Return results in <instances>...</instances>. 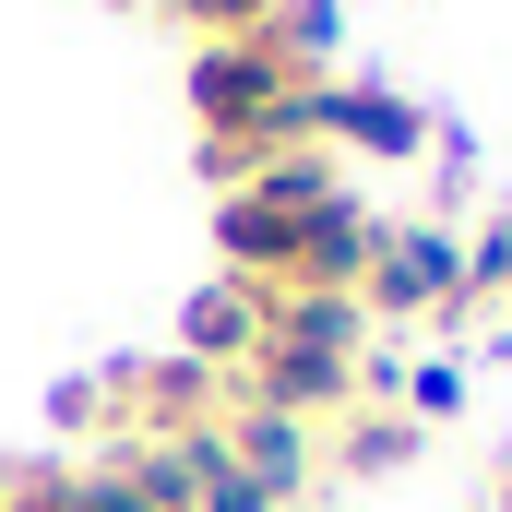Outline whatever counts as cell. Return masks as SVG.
I'll return each instance as SVG.
<instances>
[{
  "label": "cell",
  "instance_id": "6da1fadb",
  "mask_svg": "<svg viewBox=\"0 0 512 512\" xmlns=\"http://www.w3.org/2000/svg\"><path fill=\"white\" fill-rule=\"evenodd\" d=\"M358 370H370V310L358 298H322V286H274L262 346H251V370L227 393H251L274 417H334L358 393Z\"/></svg>",
  "mask_w": 512,
  "mask_h": 512
},
{
  "label": "cell",
  "instance_id": "7a4b0ae2",
  "mask_svg": "<svg viewBox=\"0 0 512 512\" xmlns=\"http://www.w3.org/2000/svg\"><path fill=\"white\" fill-rule=\"evenodd\" d=\"M310 84L322 72H298L274 36H227V48H203L191 60V108H203V143L251 179L274 155H298L310 143Z\"/></svg>",
  "mask_w": 512,
  "mask_h": 512
},
{
  "label": "cell",
  "instance_id": "3957f363",
  "mask_svg": "<svg viewBox=\"0 0 512 512\" xmlns=\"http://www.w3.org/2000/svg\"><path fill=\"white\" fill-rule=\"evenodd\" d=\"M358 310H382V322H441V310H465V239H453V227H429V215L370 227Z\"/></svg>",
  "mask_w": 512,
  "mask_h": 512
},
{
  "label": "cell",
  "instance_id": "277c9868",
  "mask_svg": "<svg viewBox=\"0 0 512 512\" xmlns=\"http://www.w3.org/2000/svg\"><path fill=\"white\" fill-rule=\"evenodd\" d=\"M310 143H334V155H382V167H405V155H429V108L417 96H393V84H310Z\"/></svg>",
  "mask_w": 512,
  "mask_h": 512
},
{
  "label": "cell",
  "instance_id": "5b68a950",
  "mask_svg": "<svg viewBox=\"0 0 512 512\" xmlns=\"http://www.w3.org/2000/svg\"><path fill=\"white\" fill-rule=\"evenodd\" d=\"M262 310H274V286H251V274L203 286V298H191V358H203V370H215V358H239V370H251V346H262Z\"/></svg>",
  "mask_w": 512,
  "mask_h": 512
},
{
  "label": "cell",
  "instance_id": "8992f818",
  "mask_svg": "<svg viewBox=\"0 0 512 512\" xmlns=\"http://www.w3.org/2000/svg\"><path fill=\"white\" fill-rule=\"evenodd\" d=\"M417 441H429V429H417V417H405V405H370V417H358V429H346V465H405V453H417Z\"/></svg>",
  "mask_w": 512,
  "mask_h": 512
},
{
  "label": "cell",
  "instance_id": "52a82bcc",
  "mask_svg": "<svg viewBox=\"0 0 512 512\" xmlns=\"http://www.w3.org/2000/svg\"><path fill=\"white\" fill-rule=\"evenodd\" d=\"M167 12H179L203 48H227V36H262V24H274V0H167Z\"/></svg>",
  "mask_w": 512,
  "mask_h": 512
},
{
  "label": "cell",
  "instance_id": "ba28073f",
  "mask_svg": "<svg viewBox=\"0 0 512 512\" xmlns=\"http://www.w3.org/2000/svg\"><path fill=\"white\" fill-rule=\"evenodd\" d=\"M501 512H512V465H501Z\"/></svg>",
  "mask_w": 512,
  "mask_h": 512
}]
</instances>
